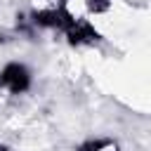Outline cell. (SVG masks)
Here are the masks:
<instances>
[{
  "instance_id": "cell-1",
  "label": "cell",
  "mask_w": 151,
  "mask_h": 151,
  "mask_svg": "<svg viewBox=\"0 0 151 151\" xmlns=\"http://www.w3.org/2000/svg\"><path fill=\"white\" fill-rule=\"evenodd\" d=\"M33 85V76L26 64L21 61H9L0 68V87L7 90L9 94H24Z\"/></svg>"
},
{
  "instance_id": "cell-4",
  "label": "cell",
  "mask_w": 151,
  "mask_h": 151,
  "mask_svg": "<svg viewBox=\"0 0 151 151\" xmlns=\"http://www.w3.org/2000/svg\"><path fill=\"white\" fill-rule=\"evenodd\" d=\"M85 7L90 14H106L111 9V0H85Z\"/></svg>"
},
{
  "instance_id": "cell-2",
  "label": "cell",
  "mask_w": 151,
  "mask_h": 151,
  "mask_svg": "<svg viewBox=\"0 0 151 151\" xmlns=\"http://www.w3.org/2000/svg\"><path fill=\"white\" fill-rule=\"evenodd\" d=\"M64 35H66V40H68V45H73V47H85V45H99L101 42V33L87 21V19H80V17H73L71 19V24L61 31Z\"/></svg>"
},
{
  "instance_id": "cell-5",
  "label": "cell",
  "mask_w": 151,
  "mask_h": 151,
  "mask_svg": "<svg viewBox=\"0 0 151 151\" xmlns=\"http://www.w3.org/2000/svg\"><path fill=\"white\" fill-rule=\"evenodd\" d=\"M0 151H9V146L7 144H0Z\"/></svg>"
},
{
  "instance_id": "cell-3",
  "label": "cell",
  "mask_w": 151,
  "mask_h": 151,
  "mask_svg": "<svg viewBox=\"0 0 151 151\" xmlns=\"http://www.w3.org/2000/svg\"><path fill=\"white\" fill-rule=\"evenodd\" d=\"M73 151H120V146H118V142L106 139V137H87Z\"/></svg>"
}]
</instances>
